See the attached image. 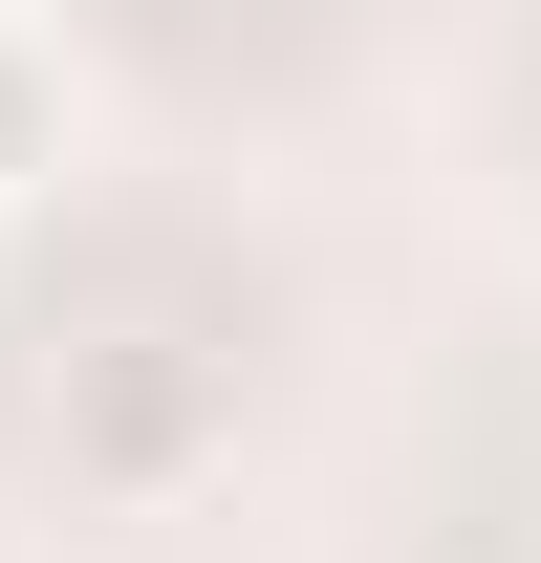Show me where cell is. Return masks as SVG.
<instances>
[{"instance_id": "6da1fadb", "label": "cell", "mask_w": 541, "mask_h": 563, "mask_svg": "<svg viewBox=\"0 0 541 563\" xmlns=\"http://www.w3.org/2000/svg\"><path fill=\"white\" fill-rule=\"evenodd\" d=\"M66 131H87V87H66V44H44V22L0 0V196H44V174H66Z\"/></svg>"}, {"instance_id": "7a4b0ae2", "label": "cell", "mask_w": 541, "mask_h": 563, "mask_svg": "<svg viewBox=\"0 0 541 563\" xmlns=\"http://www.w3.org/2000/svg\"><path fill=\"white\" fill-rule=\"evenodd\" d=\"M0 261H22V196H0Z\"/></svg>"}]
</instances>
